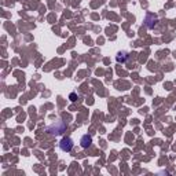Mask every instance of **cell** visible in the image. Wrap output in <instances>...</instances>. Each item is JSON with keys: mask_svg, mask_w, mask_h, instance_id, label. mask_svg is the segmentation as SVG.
<instances>
[{"mask_svg": "<svg viewBox=\"0 0 176 176\" xmlns=\"http://www.w3.org/2000/svg\"><path fill=\"white\" fill-rule=\"evenodd\" d=\"M65 129H66V124H65L63 121H55L53 125L48 127L47 131L51 133V135H61Z\"/></svg>", "mask_w": 176, "mask_h": 176, "instance_id": "6da1fadb", "label": "cell"}, {"mask_svg": "<svg viewBox=\"0 0 176 176\" xmlns=\"http://www.w3.org/2000/svg\"><path fill=\"white\" fill-rule=\"evenodd\" d=\"M59 149L62 151H66V153H69V151L73 149V140H72L70 138H63V139L59 142Z\"/></svg>", "mask_w": 176, "mask_h": 176, "instance_id": "7a4b0ae2", "label": "cell"}, {"mask_svg": "<svg viewBox=\"0 0 176 176\" xmlns=\"http://www.w3.org/2000/svg\"><path fill=\"white\" fill-rule=\"evenodd\" d=\"M80 143H81V147L87 149V147L91 146V143H92V138H91V136H88V135H84V136L81 138Z\"/></svg>", "mask_w": 176, "mask_h": 176, "instance_id": "3957f363", "label": "cell"}, {"mask_svg": "<svg viewBox=\"0 0 176 176\" xmlns=\"http://www.w3.org/2000/svg\"><path fill=\"white\" fill-rule=\"evenodd\" d=\"M127 57H128V55H127V53H120L118 55H117V62H124Z\"/></svg>", "mask_w": 176, "mask_h": 176, "instance_id": "277c9868", "label": "cell"}, {"mask_svg": "<svg viewBox=\"0 0 176 176\" xmlns=\"http://www.w3.org/2000/svg\"><path fill=\"white\" fill-rule=\"evenodd\" d=\"M76 98H77V95H76V94H70V101H72V102H74Z\"/></svg>", "mask_w": 176, "mask_h": 176, "instance_id": "5b68a950", "label": "cell"}]
</instances>
